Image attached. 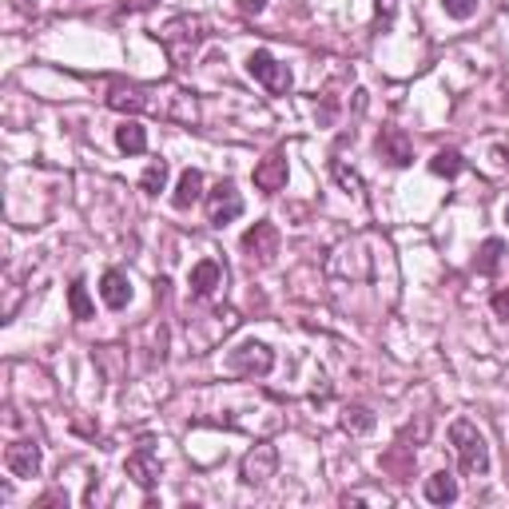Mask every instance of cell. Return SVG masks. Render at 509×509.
<instances>
[{
  "instance_id": "obj_3",
  "label": "cell",
  "mask_w": 509,
  "mask_h": 509,
  "mask_svg": "<svg viewBox=\"0 0 509 509\" xmlns=\"http://www.w3.org/2000/svg\"><path fill=\"white\" fill-rule=\"evenodd\" d=\"M239 215H243V195L235 191L231 180H223L215 191L207 195V219L215 227H223V223H231V219H239Z\"/></svg>"
},
{
  "instance_id": "obj_7",
  "label": "cell",
  "mask_w": 509,
  "mask_h": 509,
  "mask_svg": "<svg viewBox=\"0 0 509 509\" xmlns=\"http://www.w3.org/2000/svg\"><path fill=\"white\" fill-rule=\"evenodd\" d=\"M4 465L16 478H36L40 473V446L36 442H12L4 449Z\"/></svg>"
},
{
  "instance_id": "obj_18",
  "label": "cell",
  "mask_w": 509,
  "mask_h": 509,
  "mask_svg": "<svg viewBox=\"0 0 509 509\" xmlns=\"http://www.w3.org/2000/svg\"><path fill=\"white\" fill-rule=\"evenodd\" d=\"M68 307H72V319H92V299H88V287L84 283H72L68 287Z\"/></svg>"
},
{
  "instance_id": "obj_4",
  "label": "cell",
  "mask_w": 509,
  "mask_h": 509,
  "mask_svg": "<svg viewBox=\"0 0 509 509\" xmlns=\"http://www.w3.org/2000/svg\"><path fill=\"white\" fill-rule=\"evenodd\" d=\"M247 72H251L267 92H275V96H279V92L291 88V72H287V64H279L271 53H251Z\"/></svg>"
},
{
  "instance_id": "obj_6",
  "label": "cell",
  "mask_w": 509,
  "mask_h": 509,
  "mask_svg": "<svg viewBox=\"0 0 509 509\" xmlns=\"http://www.w3.org/2000/svg\"><path fill=\"white\" fill-rule=\"evenodd\" d=\"M243 251L254 263H271L279 254V227L275 223H254L247 235H243Z\"/></svg>"
},
{
  "instance_id": "obj_1",
  "label": "cell",
  "mask_w": 509,
  "mask_h": 509,
  "mask_svg": "<svg viewBox=\"0 0 509 509\" xmlns=\"http://www.w3.org/2000/svg\"><path fill=\"white\" fill-rule=\"evenodd\" d=\"M449 442L457 446V462H462V473L478 478V473L489 470V446H486L481 430L473 426L470 418H457L454 426H449Z\"/></svg>"
},
{
  "instance_id": "obj_23",
  "label": "cell",
  "mask_w": 509,
  "mask_h": 509,
  "mask_svg": "<svg viewBox=\"0 0 509 509\" xmlns=\"http://www.w3.org/2000/svg\"><path fill=\"white\" fill-rule=\"evenodd\" d=\"M494 315L497 319H509V291H497L494 295Z\"/></svg>"
},
{
  "instance_id": "obj_15",
  "label": "cell",
  "mask_w": 509,
  "mask_h": 509,
  "mask_svg": "<svg viewBox=\"0 0 509 509\" xmlns=\"http://www.w3.org/2000/svg\"><path fill=\"white\" fill-rule=\"evenodd\" d=\"M127 478H135V486L151 489V481H156V462H151V449H135L132 457H127Z\"/></svg>"
},
{
  "instance_id": "obj_9",
  "label": "cell",
  "mask_w": 509,
  "mask_h": 509,
  "mask_svg": "<svg viewBox=\"0 0 509 509\" xmlns=\"http://www.w3.org/2000/svg\"><path fill=\"white\" fill-rule=\"evenodd\" d=\"M219 287H223V267H219L215 259H199L191 267V295L195 299H207V295H215Z\"/></svg>"
},
{
  "instance_id": "obj_14",
  "label": "cell",
  "mask_w": 509,
  "mask_h": 509,
  "mask_svg": "<svg viewBox=\"0 0 509 509\" xmlns=\"http://www.w3.org/2000/svg\"><path fill=\"white\" fill-rule=\"evenodd\" d=\"M116 143H120V151H127V156H140V151H148V132H143V124L124 120L116 127Z\"/></svg>"
},
{
  "instance_id": "obj_5",
  "label": "cell",
  "mask_w": 509,
  "mask_h": 509,
  "mask_svg": "<svg viewBox=\"0 0 509 509\" xmlns=\"http://www.w3.org/2000/svg\"><path fill=\"white\" fill-rule=\"evenodd\" d=\"M275 465H279V449L271 442H259L243 457V486H263L267 478H275Z\"/></svg>"
},
{
  "instance_id": "obj_20",
  "label": "cell",
  "mask_w": 509,
  "mask_h": 509,
  "mask_svg": "<svg viewBox=\"0 0 509 509\" xmlns=\"http://www.w3.org/2000/svg\"><path fill=\"white\" fill-rule=\"evenodd\" d=\"M343 426L354 430V434H362V430L375 426V414H370L367 406H351V410H346V418H343Z\"/></svg>"
},
{
  "instance_id": "obj_25",
  "label": "cell",
  "mask_w": 509,
  "mask_h": 509,
  "mask_svg": "<svg viewBox=\"0 0 509 509\" xmlns=\"http://www.w3.org/2000/svg\"><path fill=\"white\" fill-rule=\"evenodd\" d=\"M394 4H398V0H378V16H386V20H390V16H394Z\"/></svg>"
},
{
  "instance_id": "obj_11",
  "label": "cell",
  "mask_w": 509,
  "mask_h": 509,
  "mask_svg": "<svg viewBox=\"0 0 509 509\" xmlns=\"http://www.w3.org/2000/svg\"><path fill=\"white\" fill-rule=\"evenodd\" d=\"M100 299H104L112 311H124L127 303H132V283H127V275L108 271V275L100 279Z\"/></svg>"
},
{
  "instance_id": "obj_19",
  "label": "cell",
  "mask_w": 509,
  "mask_h": 509,
  "mask_svg": "<svg viewBox=\"0 0 509 509\" xmlns=\"http://www.w3.org/2000/svg\"><path fill=\"white\" fill-rule=\"evenodd\" d=\"M140 188L148 191V195H159L167 188V159H156V164L143 172V180H140Z\"/></svg>"
},
{
  "instance_id": "obj_16",
  "label": "cell",
  "mask_w": 509,
  "mask_h": 509,
  "mask_svg": "<svg viewBox=\"0 0 509 509\" xmlns=\"http://www.w3.org/2000/svg\"><path fill=\"white\" fill-rule=\"evenodd\" d=\"M502 254H505L502 239H486V243H481V251H478V271H481V275H494L497 263H502Z\"/></svg>"
},
{
  "instance_id": "obj_22",
  "label": "cell",
  "mask_w": 509,
  "mask_h": 509,
  "mask_svg": "<svg viewBox=\"0 0 509 509\" xmlns=\"http://www.w3.org/2000/svg\"><path fill=\"white\" fill-rule=\"evenodd\" d=\"M335 175H338V180H343V188H354V191H362V180H359V175H354V172H346L343 164H335Z\"/></svg>"
},
{
  "instance_id": "obj_21",
  "label": "cell",
  "mask_w": 509,
  "mask_h": 509,
  "mask_svg": "<svg viewBox=\"0 0 509 509\" xmlns=\"http://www.w3.org/2000/svg\"><path fill=\"white\" fill-rule=\"evenodd\" d=\"M442 8L454 20H470V16L478 12V0H442Z\"/></svg>"
},
{
  "instance_id": "obj_24",
  "label": "cell",
  "mask_w": 509,
  "mask_h": 509,
  "mask_svg": "<svg viewBox=\"0 0 509 509\" xmlns=\"http://www.w3.org/2000/svg\"><path fill=\"white\" fill-rule=\"evenodd\" d=\"M239 8H243L247 16H259L263 8H267V0H239Z\"/></svg>"
},
{
  "instance_id": "obj_12",
  "label": "cell",
  "mask_w": 509,
  "mask_h": 509,
  "mask_svg": "<svg viewBox=\"0 0 509 509\" xmlns=\"http://www.w3.org/2000/svg\"><path fill=\"white\" fill-rule=\"evenodd\" d=\"M426 502H430V505H449V502H457V481H454V473H446V470L430 473V478H426Z\"/></svg>"
},
{
  "instance_id": "obj_2",
  "label": "cell",
  "mask_w": 509,
  "mask_h": 509,
  "mask_svg": "<svg viewBox=\"0 0 509 509\" xmlns=\"http://www.w3.org/2000/svg\"><path fill=\"white\" fill-rule=\"evenodd\" d=\"M271 367H275V354L263 343H239L227 354V375H235V378H263V375H271Z\"/></svg>"
},
{
  "instance_id": "obj_17",
  "label": "cell",
  "mask_w": 509,
  "mask_h": 509,
  "mask_svg": "<svg viewBox=\"0 0 509 509\" xmlns=\"http://www.w3.org/2000/svg\"><path fill=\"white\" fill-rule=\"evenodd\" d=\"M462 167H465V159L457 156V151H438V156L430 159V172H434V175H446V180H454Z\"/></svg>"
},
{
  "instance_id": "obj_8",
  "label": "cell",
  "mask_w": 509,
  "mask_h": 509,
  "mask_svg": "<svg viewBox=\"0 0 509 509\" xmlns=\"http://www.w3.org/2000/svg\"><path fill=\"white\" fill-rule=\"evenodd\" d=\"M378 151L390 159L394 167H406L414 159V148H410V135L402 132V127H386V132L378 135Z\"/></svg>"
},
{
  "instance_id": "obj_13",
  "label": "cell",
  "mask_w": 509,
  "mask_h": 509,
  "mask_svg": "<svg viewBox=\"0 0 509 509\" xmlns=\"http://www.w3.org/2000/svg\"><path fill=\"white\" fill-rule=\"evenodd\" d=\"M199 195H203V175L195 172V167H188V172L180 175V183H175L172 203H175L180 211H188V207H195V203H199Z\"/></svg>"
},
{
  "instance_id": "obj_10",
  "label": "cell",
  "mask_w": 509,
  "mask_h": 509,
  "mask_svg": "<svg viewBox=\"0 0 509 509\" xmlns=\"http://www.w3.org/2000/svg\"><path fill=\"white\" fill-rule=\"evenodd\" d=\"M254 188L259 191H267V195H275V191H283L287 188V159L279 156H267L259 167H254Z\"/></svg>"
}]
</instances>
